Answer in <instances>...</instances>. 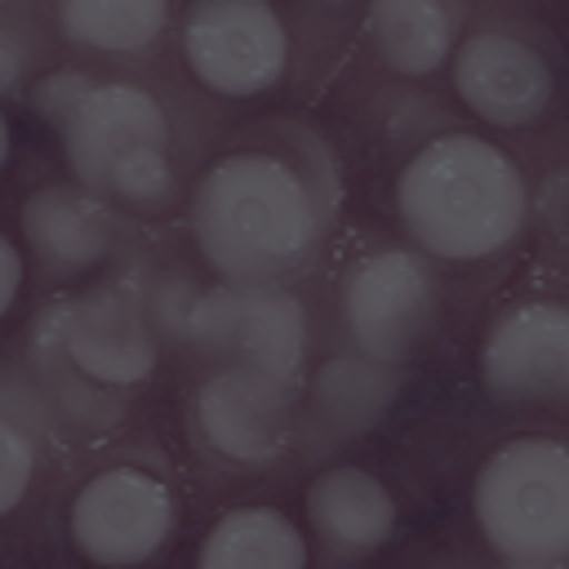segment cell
<instances>
[{
  "instance_id": "cell-1",
  "label": "cell",
  "mask_w": 569,
  "mask_h": 569,
  "mask_svg": "<svg viewBox=\"0 0 569 569\" xmlns=\"http://www.w3.org/2000/svg\"><path fill=\"white\" fill-rule=\"evenodd\" d=\"M191 236L222 280L271 284L316 249L320 200L284 156L262 147L227 151L196 182Z\"/></svg>"
},
{
  "instance_id": "cell-2",
  "label": "cell",
  "mask_w": 569,
  "mask_h": 569,
  "mask_svg": "<svg viewBox=\"0 0 569 569\" xmlns=\"http://www.w3.org/2000/svg\"><path fill=\"white\" fill-rule=\"evenodd\" d=\"M396 213L418 249L449 262H476L520 236L529 187L498 142L480 133H440L405 160Z\"/></svg>"
},
{
  "instance_id": "cell-3",
  "label": "cell",
  "mask_w": 569,
  "mask_h": 569,
  "mask_svg": "<svg viewBox=\"0 0 569 569\" xmlns=\"http://www.w3.org/2000/svg\"><path fill=\"white\" fill-rule=\"evenodd\" d=\"M58 129L67 164L84 191H102L138 209H156L173 196L169 116L142 84L93 80Z\"/></svg>"
},
{
  "instance_id": "cell-4",
  "label": "cell",
  "mask_w": 569,
  "mask_h": 569,
  "mask_svg": "<svg viewBox=\"0 0 569 569\" xmlns=\"http://www.w3.org/2000/svg\"><path fill=\"white\" fill-rule=\"evenodd\" d=\"M485 542L516 565H560L569 551V453L551 436L498 445L471 489Z\"/></svg>"
},
{
  "instance_id": "cell-5",
  "label": "cell",
  "mask_w": 569,
  "mask_h": 569,
  "mask_svg": "<svg viewBox=\"0 0 569 569\" xmlns=\"http://www.w3.org/2000/svg\"><path fill=\"white\" fill-rule=\"evenodd\" d=\"M164 320L178 338L204 351H231L240 365L289 382L307 356V316L302 302L267 284H218L196 293L187 284L164 293Z\"/></svg>"
},
{
  "instance_id": "cell-6",
  "label": "cell",
  "mask_w": 569,
  "mask_h": 569,
  "mask_svg": "<svg viewBox=\"0 0 569 569\" xmlns=\"http://www.w3.org/2000/svg\"><path fill=\"white\" fill-rule=\"evenodd\" d=\"M173 493L147 467H107L89 476L67 511V533L89 565L129 569L151 560L173 533Z\"/></svg>"
},
{
  "instance_id": "cell-7",
  "label": "cell",
  "mask_w": 569,
  "mask_h": 569,
  "mask_svg": "<svg viewBox=\"0 0 569 569\" xmlns=\"http://www.w3.org/2000/svg\"><path fill=\"white\" fill-rule=\"evenodd\" d=\"M182 53L204 89L253 98L280 84L289 67V31L262 0H200L182 18Z\"/></svg>"
},
{
  "instance_id": "cell-8",
  "label": "cell",
  "mask_w": 569,
  "mask_h": 569,
  "mask_svg": "<svg viewBox=\"0 0 569 569\" xmlns=\"http://www.w3.org/2000/svg\"><path fill=\"white\" fill-rule=\"evenodd\" d=\"M36 347L98 387H138L156 369V333L124 289H89L40 316Z\"/></svg>"
},
{
  "instance_id": "cell-9",
  "label": "cell",
  "mask_w": 569,
  "mask_h": 569,
  "mask_svg": "<svg viewBox=\"0 0 569 569\" xmlns=\"http://www.w3.org/2000/svg\"><path fill=\"white\" fill-rule=\"evenodd\" d=\"M436 280L409 249H378L360 258L342 284V320L365 360L396 365L431 329Z\"/></svg>"
},
{
  "instance_id": "cell-10",
  "label": "cell",
  "mask_w": 569,
  "mask_h": 569,
  "mask_svg": "<svg viewBox=\"0 0 569 569\" xmlns=\"http://www.w3.org/2000/svg\"><path fill=\"white\" fill-rule=\"evenodd\" d=\"M453 93L498 129L533 124L556 93L547 58L507 31H476L453 49Z\"/></svg>"
},
{
  "instance_id": "cell-11",
  "label": "cell",
  "mask_w": 569,
  "mask_h": 569,
  "mask_svg": "<svg viewBox=\"0 0 569 569\" xmlns=\"http://www.w3.org/2000/svg\"><path fill=\"white\" fill-rule=\"evenodd\" d=\"M293 418V387L249 365L218 369L196 396V422L204 440L244 467H262L284 453Z\"/></svg>"
},
{
  "instance_id": "cell-12",
  "label": "cell",
  "mask_w": 569,
  "mask_h": 569,
  "mask_svg": "<svg viewBox=\"0 0 569 569\" xmlns=\"http://www.w3.org/2000/svg\"><path fill=\"white\" fill-rule=\"evenodd\" d=\"M485 387L498 400H560L569 387V316L560 302L507 307L480 351Z\"/></svg>"
},
{
  "instance_id": "cell-13",
  "label": "cell",
  "mask_w": 569,
  "mask_h": 569,
  "mask_svg": "<svg viewBox=\"0 0 569 569\" xmlns=\"http://www.w3.org/2000/svg\"><path fill=\"white\" fill-rule=\"evenodd\" d=\"M22 236L44 267L71 276V271H84V267L107 258L111 218L93 191L71 187V182H49V187L27 196Z\"/></svg>"
},
{
  "instance_id": "cell-14",
  "label": "cell",
  "mask_w": 569,
  "mask_h": 569,
  "mask_svg": "<svg viewBox=\"0 0 569 569\" xmlns=\"http://www.w3.org/2000/svg\"><path fill=\"white\" fill-rule=\"evenodd\" d=\"M307 520L338 551H373L396 533V498L365 467H329L307 485Z\"/></svg>"
},
{
  "instance_id": "cell-15",
  "label": "cell",
  "mask_w": 569,
  "mask_h": 569,
  "mask_svg": "<svg viewBox=\"0 0 569 569\" xmlns=\"http://www.w3.org/2000/svg\"><path fill=\"white\" fill-rule=\"evenodd\" d=\"M196 569H307V542L284 511L236 507L204 533Z\"/></svg>"
},
{
  "instance_id": "cell-16",
  "label": "cell",
  "mask_w": 569,
  "mask_h": 569,
  "mask_svg": "<svg viewBox=\"0 0 569 569\" xmlns=\"http://www.w3.org/2000/svg\"><path fill=\"white\" fill-rule=\"evenodd\" d=\"M378 58L400 76H431L453 58L458 9L436 0H382L369 9Z\"/></svg>"
},
{
  "instance_id": "cell-17",
  "label": "cell",
  "mask_w": 569,
  "mask_h": 569,
  "mask_svg": "<svg viewBox=\"0 0 569 569\" xmlns=\"http://www.w3.org/2000/svg\"><path fill=\"white\" fill-rule=\"evenodd\" d=\"M396 400V378L387 365L365 356H333L311 378V409L316 422L333 436H360L369 431Z\"/></svg>"
},
{
  "instance_id": "cell-18",
  "label": "cell",
  "mask_w": 569,
  "mask_h": 569,
  "mask_svg": "<svg viewBox=\"0 0 569 569\" xmlns=\"http://www.w3.org/2000/svg\"><path fill=\"white\" fill-rule=\"evenodd\" d=\"M169 22V4L160 0H67L58 4V27L71 44H89L102 53L147 49Z\"/></svg>"
},
{
  "instance_id": "cell-19",
  "label": "cell",
  "mask_w": 569,
  "mask_h": 569,
  "mask_svg": "<svg viewBox=\"0 0 569 569\" xmlns=\"http://www.w3.org/2000/svg\"><path fill=\"white\" fill-rule=\"evenodd\" d=\"M36 480V440L27 427L0 413V516H9Z\"/></svg>"
},
{
  "instance_id": "cell-20",
  "label": "cell",
  "mask_w": 569,
  "mask_h": 569,
  "mask_svg": "<svg viewBox=\"0 0 569 569\" xmlns=\"http://www.w3.org/2000/svg\"><path fill=\"white\" fill-rule=\"evenodd\" d=\"M93 80L84 71H49L40 84H36V111L49 120V124H62L71 116V107L84 98Z\"/></svg>"
},
{
  "instance_id": "cell-21",
  "label": "cell",
  "mask_w": 569,
  "mask_h": 569,
  "mask_svg": "<svg viewBox=\"0 0 569 569\" xmlns=\"http://www.w3.org/2000/svg\"><path fill=\"white\" fill-rule=\"evenodd\" d=\"M18 289H22V253H18L13 240L0 231V320L13 311Z\"/></svg>"
},
{
  "instance_id": "cell-22",
  "label": "cell",
  "mask_w": 569,
  "mask_h": 569,
  "mask_svg": "<svg viewBox=\"0 0 569 569\" xmlns=\"http://www.w3.org/2000/svg\"><path fill=\"white\" fill-rule=\"evenodd\" d=\"M18 71H22V53L13 49L9 36H0V93L18 84Z\"/></svg>"
},
{
  "instance_id": "cell-23",
  "label": "cell",
  "mask_w": 569,
  "mask_h": 569,
  "mask_svg": "<svg viewBox=\"0 0 569 569\" xmlns=\"http://www.w3.org/2000/svg\"><path fill=\"white\" fill-rule=\"evenodd\" d=\"M4 160H9V120L0 111V169H4Z\"/></svg>"
},
{
  "instance_id": "cell-24",
  "label": "cell",
  "mask_w": 569,
  "mask_h": 569,
  "mask_svg": "<svg viewBox=\"0 0 569 569\" xmlns=\"http://www.w3.org/2000/svg\"><path fill=\"white\" fill-rule=\"evenodd\" d=\"M520 569H560V565H520Z\"/></svg>"
}]
</instances>
